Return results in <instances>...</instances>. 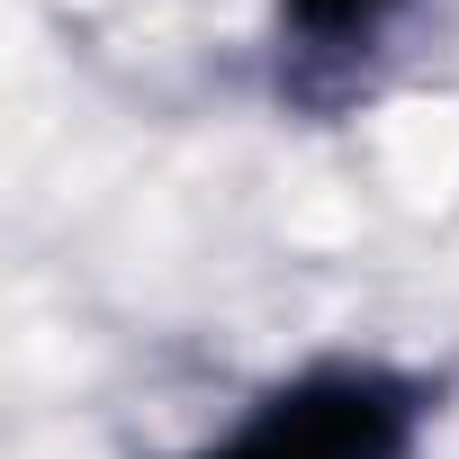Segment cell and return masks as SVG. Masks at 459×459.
Segmentation results:
<instances>
[{
    "label": "cell",
    "instance_id": "1",
    "mask_svg": "<svg viewBox=\"0 0 459 459\" xmlns=\"http://www.w3.org/2000/svg\"><path fill=\"white\" fill-rule=\"evenodd\" d=\"M441 414V378L387 351H316L271 378L235 423L162 459H414Z\"/></svg>",
    "mask_w": 459,
    "mask_h": 459
},
{
    "label": "cell",
    "instance_id": "2",
    "mask_svg": "<svg viewBox=\"0 0 459 459\" xmlns=\"http://www.w3.org/2000/svg\"><path fill=\"white\" fill-rule=\"evenodd\" d=\"M414 19V0H271V37H280V91L307 108H333L387 37Z\"/></svg>",
    "mask_w": 459,
    "mask_h": 459
}]
</instances>
